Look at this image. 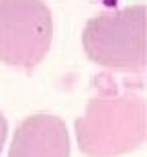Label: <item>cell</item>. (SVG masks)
<instances>
[{"mask_svg": "<svg viewBox=\"0 0 147 157\" xmlns=\"http://www.w3.org/2000/svg\"><path fill=\"white\" fill-rule=\"evenodd\" d=\"M96 96L74 122L78 147L86 157H121L143 145L147 137V106L131 86L118 90L110 74L94 78Z\"/></svg>", "mask_w": 147, "mask_h": 157, "instance_id": "6da1fadb", "label": "cell"}, {"mask_svg": "<svg viewBox=\"0 0 147 157\" xmlns=\"http://www.w3.org/2000/svg\"><path fill=\"white\" fill-rule=\"evenodd\" d=\"M145 4L96 14L82 31L86 57L108 71L143 74L145 51Z\"/></svg>", "mask_w": 147, "mask_h": 157, "instance_id": "7a4b0ae2", "label": "cell"}, {"mask_svg": "<svg viewBox=\"0 0 147 157\" xmlns=\"http://www.w3.org/2000/svg\"><path fill=\"white\" fill-rule=\"evenodd\" d=\"M53 41L51 10L43 0H0V61L33 71Z\"/></svg>", "mask_w": 147, "mask_h": 157, "instance_id": "3957f363", "label": "cell"}, {"mask_svg": "<svg viewBox=\"0 0 147 157\" xmlns=\"http://www.w3.org/2000/svg\"><path fill=\"white\" fill-rule=\"evenodd\" d=\"M65 122L55 114H31L17 124L8 157H70Z\"/></svg>", "mask_w": 147, "mask_h": 157, "instance_id": "277c9868", "label": "cell"}, {"mask_svg": "<svg viewBox=\"0 0 147 157\" xmlns=\"http://www.w3.org/2000/svg\"><path fill=\"white\" fill-rule=\"evenodd\" d=\"M6 135H8V122H6V117L2 114V110H0V153H2V149H4Z\"/></svg>", "mask_w": 147, "mask_h": 157, "instance_id": "5b68a950", "label": "cell"}]
</instances>
